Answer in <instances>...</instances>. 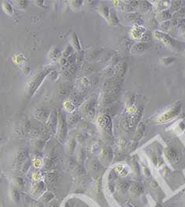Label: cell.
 I'll return each instance as SVG.
<instances>
[{
  "mask_svg": "<svg viewBox=\"0 0 185 207\" xmlns=\"http://www.w3.org/2000/svg\"><path fill=\"white\" fill-rule=\"evenodd\" d=\"M154 36L157 40L162 42L166 47H169L172 51L180 49V43H178L175 39L163 32L155 31L154 33Z\"/></svg>",
  "mask_w": 185,
  "mask_h": 207,
  "instance_id": "3",
  "label": "cell"
},
{
  "mask_svg": "<svg viewBox=\"0 0 185 207\" xmlns=\"http://www.w3.org/2000/svg\"><path fill=\"white\" fill-rule=\"evenodd\" d=\"M30 163L29 162L25 163V164H23L22 169H21V170H22V172H26L29 170V169H30Z\"/></svg>",
  "mask_w": 185,
  "mask_h": 207,
  "instance_id": "45",
  "label": "cell"
},
{
  "mask_svg": "<svg viewBox=\"0 0 185 207\" xmlns=\"http://www.w3.org/2000/svg\"><path fill=\"white\" fill-rule=\"evenodd\" d=\"M55 162H56V160H55L54 158H48V159L46 160L45 164H44V167H45L46 169H50V168H52V167L54 165Z\"/></svg>",
  "mask_w": 185,
  "mask_h": 207,
  "instance_id": "37",
  "label": "cell"
},
{
  "mask_svg": "<svg viewBox=\"0 0 185 207\" xmlns=\"http://www.w3.org/2000/svg\"><path fill=\"white\" fill-rule=\"evenodd\" d=\"M15 183L16 184L18 185V186H22L23 184H24V181H23V180L21 179V178H16L15 179Z\"/></svg>",
  "mask_w": 185,
  "mask_h": 207,
  "instance_id": "46",
  "label": "cell"
},
{
  "mask_svg": "<svg viewBox=\"0 0 185 207\" xmlns=\"http://www.w3.org/2000/svg\"><path fill=\"white\" fill-rule=\"evenodd\" d=\"M169 27H170V22L169 21H164V22L162 23V25H161V30L162 31L161 32H168L169 31Z\"/></svg>",
  "mask_w": 185,
  "mask_h": 207,
  "instance_id": "41",
  "label": "cell"
},
{
  "mask_svg": "<svg viewBox=\"0 0 185 207\" xmlns=\"http://www.w3.org/2000/svg\"><path fill=\"white\" fill-rule=\"evenodd\" d=\"M46 178H47V182L51 183H55L56 181L57 174L56 173V172H52L47 173Z\"/></svg>",
  "mask_w": 185,
  "mask_h": 207,
  "instance_id": "29",
  "label": "cell"
},
{
  "mask_svg": "<svg viewBox=\"0 0 185 207\" xmlns=\"http://www.w3.org/2000/svg\"><path fill=\"white\" fill-rule=\"evenodd\" d=\"M33 165L36 169H41V167L44 165L43 161H42V160L40 159V158H36V159H34L33 160Z\"/></svg>",
  "mask_w": 185,
  "mask_h": 207,
  "instance_id": "40",
  "label": "cell"
},
{
  "mask_svg": "<svg viewBox=\"0 0 185 207\" xmlns=\"http://www.w3.org/2000/svg\"><path fill=\"white\" fill-rule=\"evenodd\" d=\"M155 207H161V206L160 205H157V206H156Z\"/></svg>",
  "mask_w": 185,
  "mask_h": 207,
  "instance_id": "52",
  "label": "cell"
},
{
  "mask_svg": "<svg viewBox=\"0 0 185 207\" xmlns=\"http://www.w3.org/2000/svg\"><path fill=\"white\" fill-rule=\"evenodd\" d=\"M182 4L181 1H174L172 2V10H178L179 8L181 7V5Z\"/></svg>",
  "mask_w": 185,
  "mask_h": 207,
  "instance_id": "38",
  "label": "cell"
},
{
  "mask_svg": "<svg viewBox=\"0 0 185 207\" xmlns=\"http://www.w3.org/2000/svg\"><path fill=\"white\" fill-rule=\"evenodd\" d=\"M69 42L70 44V46L77 51L78 52H81V46L79 41V39L78 37L77 33L75 32H73L72 33L70 34V37H69Z\"/></svg>",
  "mask_w": 185,
  "mask_h": 207,
  "instance_id": "10",
  "label": "cell"
},
{
  "mask_svg": "<svg viewBox=\"0 0 185 207\" xmlns=\"http://www.w3.org/2000/svg\"><path fill=\"white\" fill-rule=\"evenodd\" d=\"M70 7L73 10H78L81 7L83 2L82 1H70Z\"/></svg>",
  "mask_w": 185,
  "mask_h": 207,
  "instance_id": "26",
  "label": "cell"
},
{
  "mask_svg": "<svg viewBox=\"0 0 185 207\" xmlns=\"http://www.w3.org/2000/svg\"><path fill=\"white\" fill-rule=\"evenodd\" d=\"M145 33H146V29L143 26L138 25H135L133 29L131 31V36L134 39L138 40L141 39L142 36H144Z\"/></svg>",
  "mask_w": 185,
  "mask_h": 207,
  "instance_id": "9",
  "label": "cell"
},
{
  "mask_svg": "<svg viewBox=\"0 0 185 207\" xmlns=\"http://www.w3.org/2000/svg\"><path fill=\"white\" fill-rule=\"evenodd\" d=\"M89 86H90V80L88 79V78L83 77L80 81V87H81V90L87 89Z\"/></svg>",
  "mask_w": 185,
  "mask_h": 207,
  "instance_id": "25",
  "label": "cell"
},
{
  "mask_svg": "<svg viewBox=\"0 0 185 207\" xmlns=\"http://www.w3.org/2000/svg\"><path fill=\"white\" fill-rule=\"evenodd\" d=\"M131 191L136 195H139L143 192V187L139 183H135L131 186Z\"/></svg>",
  "mask_w": 185,
  "mask_h": 207,
  "instance_id": "19",
  "label": "cell"
},
{
  "mask_svg": "<svg viewBox=\"0 0 185 207\" xmlns=\"http://www.w3.org/2000/svg\"><path fill=\"white\" fill-rule=\"evenodd\" d=\"M13 61L15 64L18 66H21L23 65L24 63H25V58L24 57V55L20 53H17L16 55H14L13 56Z\"/></svg>",
  "mask_w": 185,
  "mask_h": 207,
  "instance_id": "17",
  "label": "cell"
},
{
  "mask_svg": "<svg viewBox=\"0 0 185 207\" xmlns=\"http://www.w3.org/2000/svg\"><path fill=\"white\" fill-rule=\"evenodd\" d=\"M181 104L180 102H177L174 104L172 108L159 115L157 119V123H165L171 121L172 119H176L181 112Z\"/></svg>",
  "mask_w": 185,
  "mask_h": 207,
  "instance_id": "2",
  "label": "cell"
},
{
  "mask_svg": "<svg viewBox=\"0 0 185 207\" xmlns=\"http://www.w3.org/2000/svg\"><path fill=\"white\" fill-rule=\"evenodd\" d=\"M165 157L170 163L178 162L179 161V156L178 152L173 148H168L165 151Z\"/></svg>",
  "mask_w": 185,
  "mask_h": 207,
  "instance_id": "8",
  "label": "cell"
},
{
  "mask_svg": "<svg viewBox=\"0 0 185 207\" xmlns=\"http://www.w3.org/2000/svg\"><path fill=\"white\" fill-rule=\"evenodd\" d=\"M58 61H59V65H61L63 67L67 65V59H65V58H63V57H60V58L58 59Z\"/></svg>",
  "mask_w": 185,
  "mask_h": 207,
  "instance_id": "42",
  "label": "cell"
},
{
  "mask_svg": "<svg viewBox=\"0 0 185 207\" xmlns=\"http://www.w3.org/2000/svg\"><path fill=\"white\" fill-rule=\"evenodd\" d=\"M53 69L52 67H45L43 69H41L37 74L31 78L27 86H26V95L29 97H32L35 95L39 88L41 87L44 81L45 80L50 73L52 72Z\"/></svg>",
  "mask_w": 185,
  "mask_h": 207,
  "instance_id": "1",
  "label": "cell"
},
{
  "mask_svg": "<svg viewBox=\"0 0 185 207\" xmlns=\"http://www.w3.org/2000/svg\"><path fill=\"white\" fill-rule=\"evenodd\" d=\"M94 100H89L81 106V111L89 117H92L94 115Z\"/></svg>",
  "mask_w": 185,
  "mask_h": 207,
  "instance_id": "7",
  "label": "cell"
},
{
  "mask_svg": "<svg viewBox=\"0 0 185 207\" xmlns=\"http://www.w3.org/2000/svg\"><path fill=\"white\" fill-rule=\"evenodd\" d=\"M127 112H128L129 113H131V114L135 113L136 108L135 106H130V107H128V108H127Z\"/></svg>",
  "mask_w": 185,
  "mask_h": 207,
  "instance_id": "47",
  "label": "cell"
},
{
  "mask_svg": "<svg viewBox=\"0 0 185 207\" xmlns=\"http://www.w3.org/2000/svg\"><path fill=\"white\" fill-rule=\"evenodd\" d=\"M35 3H36V5H38V4H40V7H43L44 6V1H35Z\"/></svg>",
  "mask_w": 185,
  "mask_h": 207,
  "instance_id": "49",
  "label": "cell"
},
{
  "mask_svg": "<svg viewBox=\"0 0 185 207\" xmlns=\"http://www.w3.org/2000/svg\"><path fill=\"white\" fill-rule=\"evenodd\" d=\"M16 3H17L18 8H19L21 10H25L28 6L27 1H17Z\"/></svg>",
  "mask_w": 185,
  "mask_h": 207,
  "instance_id": "36",
  "label": "cell"
},
{
  "mask_svg": "<svg viewBox=\"0 0 185 207\" xmlns=\"http://www.w3.org/2000/svg\"><path fill=\"white\" fill-rule=\"evenodd\" d=\"M183 37H184V41H185V33L183 35Z\"/></svg>",
  "mask_w": 185,
  "mask_h": 207,
  "instance_id": "51",
  "label": "cell"
},
{
  "mask_svg": "<svg viewBox=\"0 0 185 207\" xmlns=\"http://www.w3.org/2000/svg\"><path fill=\"white\" fill-rule=\"evenodd\" d=\"M44 187V183L42 182H38L33 184V187H32V192L33 194H36L37 192H39L40 191L43 189Z\"/></svg>",
  "mask_w": 185,
  "mask_h": 207,
  "instance_id": "27",
  "label": "cell"
},
{
  "mask_svg": "<svg viewBox=\"0 0 185 207\" xmlns=\"http://www.w3.org/2000/svg\"><path fill=\"white\" fill-rule=\"evenodd\" d=\"M51 111L48 108L45 107H40V108H36L33 112L34 117L36 119H38L39 121L45 122L48 120L50 115H51Z\"/></svg>",
  "mask_w": 185,
  "mask_h": 207,
  "instance_id": "5",
  "label": "cell"
},
{
  "mask_svg": "<svg viewBox=\"0 0 185 207\" xmlns=\"http://www.w3.org/2000/svg\"><path fill=\"white\" fill-rule=\"evenodd\" d=\"M97 11L99 12V14H101L105 20L108 21L109 14H110V10H109L108 6H106V5H101V6L97 8Z\"/></svg>",
  "mask_w": 185,
  "mask_h": 207,
  "instance_id": "14",
  "label": "cell"
},
{
  "mask_svg": "<svg viewBox=\"0 0 185 207\" xmlns=\"http://www.w3.org/2000/svg\"><path fill=\"white\" fill-rule=\"evenodd\" d=\"M108 22L112 25H116L119 23V20H118L117 16L115 14L114 11H111L110 14H109V18H108Z\"/></svg>",
  "mask_w": 185,
  "mask_h": 207,
  "instance_id": "21",
  "label": "cell"
},
{
  "mask_svg": "<svg viewBox=\"0 0 185 207\" xmlns=\"http://www.w3.org/2000/svg\"><path fill=\"white\" fill-rule=\"evenodd\" d=\"M40 176H41V175L40 174H37V173H35L33 175V179L35 180H38L39 179H40Z\"/></svg>",
  "mask_w": 185,
  "mask_h": 207,
  "instance_id": "50",
  "label": "cell"
},
{
  "mask_svg": "<svg viewBox=\"0 0 185 207\" xmlns=\"http://www.w3.org/2000/svg\"><path fill=\"white\" fill-rule=\"evenodd\" d=\"M127 187H128V185L125 182L122 183L120 185V188L121 190H123V191H126V190L127 189Z\"/></svg>",
  "mask_w": 185,
  "mask_h": 207,
  "instance_id": "48",
  "label": "cell"
},
{
  "mask_svg": "<svg viewBox=\"0 0 185 207\" xmlns=\"http://www.w3.org/2000/svg\"><path fill=\"white\" fill-rule=\"evenodd\" d=\"M67 132V121L64 115L61 112L59 113V128H58V138L59 142H62L65 139L66 135Z\"/></svg>",
  "mask_w": 185,
  "mask_h": 207,
  "instance_id": "4",
  "label": "cell"
},
{
  "mask_svg": "<svg viewBox=\"0 0 185 207\" xmlns=\"http://www.w3.org/2000/svg\"><path fill=\"white\" fill-rule=\"evenodd\" d=\"M101 157L103 158V160L105 161H110L112 158V153L109 148H105L102 150Z\"/></svg>",
  "mask_w": 185,
  "mask_h": 207,
  "instance_id": "18",
  "label": "cell"
},
{
  "mask_svg": "<svg viewBox=\"0 0 185 207\" xmlns=\"http://www.w3.org/2000/svg\"><path fill=\"white\" fill-rule=\"evenodd\" d=\"M140 3H141V5L139 6V10L142 11H147L151 7L148 2H141Z\"/></svg>",
  "mask_w": 185,
  "mask_h": 207,
  "instance_id": "35",
  "label": "cell"
},
{
  "mask_svg": "<svg viewBox=\"0 0 185 207\" xmlns=\"http://www.w3.org/2000/svg\"><path fill=\"white\" fill-rule=\"evenodd\" d=\"M61 52L59 51V48H57L56 47H52L50 51L48 52V54H47V56L51 60L55 61V60H58V59L60 58V55H61Z\"/></svg>",
  "mask_w": 185,
  "mask_h": 207,
  "instance_id": "12",
  "label": "cell"
},
{
  "mask_svg": "<svg viewBox=\"0 0 185 207\" xmlns=\"http://www.w3.org/2000/svg\"><path fill=\"white\" fill-rule=\"evenodd\" d=\"M2 9L7 15L12 16L14 13V7L9 1H3L2 2Z\"/></svg>",
  "mask_w": 185,
  "mask_h": 207,
  "instance_id": "13",
  "label": "cell"
},
{
  "mask_svg": "<svg viewBox=\"0 0 185 207\" xmlns=\"http://www.w3.org/2000/svg\"><path fill=\"white\" fill-rule=\"evenodd\" d=\"M149 46V43H147V42H140V43H137L136 44H135L132 47V52H143L145 50L148 48Z\"/></svg>",
  "mask_w": 185,
  "mask_h": 207,
  "instance_id": "15",
  "label": "cell"
},
{
  "mask_svg": "<svg viewBox=\"0 0 185 207\" xmlns=\"http://www.w3.org/2000/svg\"><path fill=\"white\" fill-rule=\"evenodd\" d=\"M159 16H160L161 19H162V20H167V19L171 18L172 14L169 11L163 10V11L160 12V15Z\"/></svg>",
  "mask_w": 185,
  "mask_h": 207,
  "instance_id": "33",
  "label": "cell"
},
{
  "mask_svg": "<svg viewBox=\"0 0 185 207\" xmlns=\"http://www.w3.org/2000/svg\"><path fill=\"white\" fill-rule=\"evenodd\" d=\"M142 131H143V125H140V126L138 129V131H137V135H136V138L138 139H139L140 138L142 137V133H143Z\"/></svg>",
  "mask_w": 185,
  "mask_h": 207,
  "instance_id": "43",
  "label": "cell"
},
{
  "mask_svg": "<svg viewBox=\"0 0 185 207\" xmlns=\"http://www.w3.org/2000/svg\"><path fill=\"white\" fill-rule=\"evenodd\" d=\"M28 156V150L26 149H21L18 151L14 158V164L16 165H20L23 164Z\"/></svg>",
  "mask_w": 185,
  "mask_h": 207,
  "instance_id": "11",
  "label": "cell"
},
{
  "mask_svg": "<svg viewBox=\"0 0 185 207\" xmlns=\"http://www.w3.org/2000/svg\"><path fill=\"white\" fill-rule=\"evenodd\" d=\"M76 147V142L74 139H70L67 142V150L70 153H73Z\"/></svg>",
  "mask_w": 185,
  "mask_h": 207,
  "instance_id": "31",
  "label": "cell"
},
{
  "mask_svg": "<svg viewBox=\"0 0 185 207\" xmlns=\"http://www.w3.org/2000/svg\"><path fill=\"white\" fill-rule=\"evenodd\" d=\"M21 70H22V72L24 73V74H25L26 76H27L28 74L30 73V64H28V63H25L23 65L21 66Z\"/></svg>",
  "mask_w": 185,
  "mask_h": 207,
  "instance_id": "34",
  "label": "cell"
},
{
  "mask_svg": "<svg viewBox=\"0 0 185 207\" xmlns=\"http://www.w3.org/2000/svg\"><path fill=\"white\" fill-rule=\"evenodd\" d=\"M169 1H167V2H165V1H158V2H156V7L158 10H160L161 11H163L164 10L166 9V7H169Z\"/></svg>",
  "mask_w": 185,
  "mask_h": 207,
  "instance_id": "23",
  "label": "cell"
},
{
  "mask_svg": "<svg viewBox=\"0 0 185 207\" xmlns=\"http://www.w3.org/2000/svg\"><path fill=\"white\" fill-rule=\"evenodd\" d=\"M48 76L51 77V78H52V80H56L57 78H58V73L56 72V71H55L54 70H52V72L50 73V74L48 75Z\"/></svg>",
  "mask_w": 185,
  "mask_h": 207,
  "instance_id": "44",
  "label": "cell"
},
{
  "mask_svg": "<svg viewBox=\"0 0 185 207\" xmlns=\"http://www.w3.org/2000/svg\"><path fill=\"white\" fill-rule=\"evenodd\" d=\"M184 130H185V124L183 121H181V122H179L178 123H177V125L175 126V130H174V131H175V133H176V135H181V134H182L184 131Z\"/></svg>",
  "mask_w": 185,
  "mask_h": 207,
  "instance_id": "24",
  "label": "cell"
},
{
  "mask_svg": "<svg viewBox=\"0 0 185 207\" xmlns=\"http://www.w3.org/2000/svg\"><path fill=\"white\" fill-rule=\"evenodd\" d=\"M97 123L106 133L111 134L112 132V121L108 115H100L97 119Z\"/></svg>",
  "mask_w": 185,
  "mask_h": 207,
  "instance_id": "6",
  "label": "cell"
},
{
  "mask_svg": "<svg viewBox=\"0 0 185 207\" xmlns=\"http://www.w3.org/2000/svg\"><path fill=\"white\" fill-rule=\"evenodd\" d=\"M118 74L120 76H124L127 71V64L125 63H120L118 67Z\"/></svg>",
  "mask_w": 185,
  "mask_h": 207,
  "instance_id": "30",
  "label": "cell"
},
{
  "mask_svg": "<svg viewBox=\"0 0 185 207\" xmlns=\"http://www.w3.org/2000/svg\"><path fill=\"white\" fill-rule=\"evenodd\" d=\"M73 52V47L70 46V45H67L66 46V47L64 48V50L62 52V57L65 58V59H67L69 57L72 55Z\"/></svg>",
  "mask_w": 185,
  "mask_h": 207,
  "instance_id": "22",
  "label": "cell"
},
{
  "mask_svg": "<svg viewBox=\"0 0 185 207\" xmlns=\"http://www.w3.org/2000/svg\"><path fill=\"white\" fill-rule=\"evenodd\" d=\"M70 87L68 86H61L59 87V89H58V93L61 96H67L70 93Z\"/></svg>",
  "mask_w": 185,
  "mask_h": 207,
  "instance_id": "28",
  "label": "cell"
},
{
  "mask_svg": "<svg viewBox=\"0 0 185 207\" xmlns=\"http://www.w3.org/2000/svg\"><path fill=\"white\" fill-rule=\"evenodd\" d=\"M175 61L174 58H172V57H164L161 59V62H162L165 65H169L172 63H173Z\"/></svg>",
  "mask_w": 185,
  "mask_h": 207,
  "instance_id": "39",
  "label": "cell"
},
{
  "mask_svg": "<svg viewBox=\"0 0 185 207\" xmlns=\"http://www.w3.org/2000/svg\"><path fill=\"white\" fill-rule=\"evenodd\" d=\"M80 119V114L78 112H72L70 115V116L68 117V123L70 125L75 124Z\"/></svg>",
  "mask_w": 185,
  "mask_h": 207,
  "instance_id": "20",
  "label": "cell"
},
{
  "mask_svg": "<svg viewBox=\"0 0 185 207\" xmlns=\"http://www.w3.org/2000/svg\"><path fill=\"white\" fill-rule=\"evenodd\" d=\"M63 108L65 109V111H67V112H70V113L74 112L75 110V108H76L75 104L73 103L71 101H69V100L65 101L63 102Z\"/></svg>",
  "mask_w": 185,
  "mask_h": 207,
  "instance_id": "16",
  "label": "cell"
},
{
  "mask_svg": "<svg viewBox=\"0 0 185 207\" xmlns=\"http://www.w3.org/2000/svg\"><path fill=\"white\" fill-rule=\"evenodd\" d=\"M53 198H54V194H53L52 192H46V193L42 196V198H41V199H42L44 202L47 203V202H50V201L52 200Z\"/></svg>",
  "mask_w": 185,
  "mask_h": 207,
  "instance_id": "32",
  "label": "cell"
}]
</instances>
